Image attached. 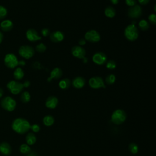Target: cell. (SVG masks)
<instances>
[{
	"label": "cell",
	"instance_id": "20",
	"mask_svg": "<svg viewBox=\"0 0 156 156\" xmlns=\"http://www.w3.org/2000/svg\"><path fill=\"white\" fill-rule=\"evenodd\" d=\"M43 123L46 126H51L55 123V118L51 115H46L43 118Z\"/></svg>",
	"mask_w": 156,
	"mask_h": 156
},
{
	"label": "cell",
	"instance_id": "8",
	"mask_svg": "<svg viewBox=\"0 0 156 156\" xmlns=\"http://www.w3.org/2000/svg\"><path fill=\"white\" fill-rule=\"evenodd\" d=\"M88 83L90 87L94 89H97L100 88H106L103 79L99 76H95L90 78Z\"/></svg>",
	"mask_w": 156,
	"mask_h": 156
},
{
	"label": "cell",
	"instance_id": "13",
	"mask_svg": "<svg viewBox=\"0 0 156 156\" xmlns=\"http://www.w3.org/2000/svg\"><path fill=\"white\" fill-rule=\"evenodd\" d=\"M26 36L28 40L30 41H35L41 39V37L38 35V32L33 29H30L26 31Z\"/></svg>",
	"mask_w": 156,
	"mask_h": 156
},
{
	"label": "cell",
	"instance_id": "18",
	"mask_svg": "<svg viewBox=\"0 0 156 156\" xmlns=\"http://www.w3.org/2000/svg\"><path fill=\"white\" fill-rule=\"evenodd\" d=\"M14 24L10 20H5L0 23V28L4 32H9L12 29Z\"/></svg>",
	"mask_w": 156,
	"mask_h": 156
},
{
	"label": "cell",
	"instance_id": "1",
	"mask_svg": "<svg viewBox=\"0 0 156 156\" xmlns=\"http://www.w3.org/2000/svg\"><path fill=\"white\" fill-rule=\"evenodd\" d=\"M12 128L17 134H24L30 130L31 124L28 120L18 118L14 120L12 122Z\"/></svg>",
	"mask_w": 156,
	"mask_h": 156
},
{
	"label": "cell",
	"instance_id": "7",
	"mask_svg": "<svg viewBox=\"0 0 156 156\" xmlns=\"http://www.w3.org/2000/svg\"><path fill=\"white\" fill-rule=\"evenodd\" d=\"M7 88L13 95H18L22 91L24 87L23 84L15 81H11L8 83Z\"/></svg>",
	"mask_w": 156,
	"mask_h": 156
},
{
	"label": "cell",
	"instance_id": "17",
	"mask_svg": "<svg viewBox=\"0 0 156 156\" xmlns=\"http://www.w3.org/2000/svg\"><path fill=\"white\" fill-rule=\"evenodd\" d=\"M0 152L5 155H9L12 152V148L7 142H3L0 144Z\"/></svg>",
	"mask_w": 156,
	"mask_h": 156
},
{
	"label": "cell",
	"instance_id": "25",
	"mask_svg": "<svg viewBox=\"0 0 156 156\" xmlns=\"http://www.w3.org/2000/svg\"><path fill=\"white\" fill-rule=\"evenodd\" d=\"M20 99L23 103H28L31 100V95L28 91H24L20 96Z\"/></svg>",
	"mask_w": 156,
	"mask_h": 156
},
{
	"label": "cell",
	"instance_id": "29",
	"mask_svg": "<svg viewBox=\"0 0 156 156\" xmlns=\"http://www.w3.org/2000/svg\"><path fill=\"white\" fill-rule=\"evenodd\" d=\"M8 15V10L7 9L3 6H0V20L5 19Z\"/></svg>",
	"mask_w": 156,
	"mask_h": 156
},
{
	"label": "cell",
	"instance_id": "12",
	"mask_svg": "<svg viewBox=\"0 0 156 156\" xmlns=\"http://www.w3.org/2000/svg\"><path fill=\"white\" fill-rule=\"evenodd\" d=\"M73 56L78 59H83L85 58L86 51L84 48L79 46H75L71 49Z\"/></svg>",
	"mask_w": 156,
	"mask_h": 156
},
{
	"label": "cell",
	"instance_id": "38",
	"mask_svg": "<svg viewBox=\"0 0 156 156\" xmlns=\"http://www.w3.org/2000/svg\"><path fill=\"white\" fill-rule=\"evenodd\" d=\"M31 85V83L29 81H25V82L23 84V87H25V88H28Z\"/></svg>",
	"mask_w": 156,
	"mask_h": 156
},
{
	"label": "cell",
	"instance_id": "23",
	"mask_svg": "<svg viewBox=\"0 0 156 156\" xmlns=\"http://www.w3.org/2000/svg\"><path fill=\"white\" fill-rule=\"evenodd\" d=\"M70 84H71V82H70V79L65 78V79L61 80L59 82V86L62 90H67L70 87Z\"/></svg>",
	"mask_w": 156,
	"mask_h": 156
},
{
	"label": "cell",
	"instance_id": "36",
	"mask_svg": "<svg viewBox=\"0 0 156 156\" xmlns=\"http://www.w3.org/2000/svg\"><path fill=\"white\" fill-rule=\"evenodd\" d=\"M41 34L44 37H48L49 35V30L46 28L43 29L41 31Z\"/></svg>",
	"mask_w": 156,
	"mask_h": 156
},
{
	"label": "cell",
	"instance_id": "28",
	"mask_svg": "<svg viewBox=\"0 0 156 156\" xmlns=\"http://www.w3.org/2000/svg\"><path fill=\"white\" fill-rule=\"evenodd\" d=\"M129 150L132 154H136L138 152V146L137 144L132 143L129 145Z\"/></svg>",
	"mask_w": 156,
	"mask_h": 156
},
{
	"label": "cell",
	"instance_id": "39",
	"mask_svg": "<svg viewBox=\"0 0 156 156\" xmlns=\"http://www.w3.org/2000/svg\"><path fill=\"white\" fill-rule=\"evenodd\" d=\"M79 45H80L83 46V45H84L86 43V41H85V40L84 39L82 38V39H81V40H79Z\"/></svg>",
	"mask_w": 156,
	"mask_h": 156
},
{
	"label": "cell",
	"instance_id": "22",
	"mask_svg": "<svg viewBox=\"0 0 156 156\" xmlns=\"http://www.w3.org/2000/svg\"><path fill=\"white\" fill-rule=\"evenodd\" d=\"M24 72L22 68L18 67L14 72V77L16 80H21L24 77Z\"/></svg>",
	"mask_w": 156,
	"mask_h": 156
},
{
	"label": "cell",
	"instance_id": "4",
	"mask_svg": "<svg viewBox=\"0 0 156 156\" xmlns=\"http://www.w3.org/2000/svg\"><path fill=\"white\" fill-rule=\"evenodd\" d=\"M138 31L134 24L128 26L124 30V35L126 38L131 41H134L138 37Z\"/></svg>",
	"mask_w": 156,
	"mask_h": 156
},
{
	"label": "cell",
	"instance_id": "35",
	"mask_svg": "<svg viewBox=\"0 0 156 156\" xmlns=\"http://www.w3.org/2000/svg\"><path fill=\"white\" fill-rule=\"evenodd\" d=\"M136 0H126V4L130 7L136 5Z\"/></svg>",
	"mask_w": 156,
	"mask_h": 156
},
{
	"label": "cell",
	"instance_id": "32",
	"mask_svg": "<svg viewBox=\"0 0 156 156\" xmlns=\"http://www.w3.org/2000/svg\"><path fill=\"white\" fill-rule=\"evenodd\" d=\"M106 67L109 70H114L116 68V63L113 60L109 61L106 64Z\"/></svg>",
	"mask_w": 156,
	"mask_h": 156
},
{
	"label": "cell",
	"instance_id": "43",
	"mask_svg": "<svg viewBox=\"0 0 156 156\" xmlns=\"http://www.w3.org/2000/svg\"><path fill=\"white\" fill-rule=\"evenodd\" d=\"M111 2L113 5H117L118 3L119 0H111Z\"/></svg>",
	"mask_w": 156,
	"mask_h": 156
},
{
	"label": "cell",
	"instance_id": "44",
	"mask_svg": "<svg viewBox=\"0 0 156 156\" xmlns=\"http://www.w3.org/2000/svg\"><path fill=\"white\" fill-rule=\"evenodd\" d=\"M3 94H4L3 90L2 88H0V98H2V96H3Z\"/></svg>",
	"mask_w": 156,
	"mask_h": 156
},
{
	"label": "cell",
	"instance_id": "15",
	"mask_svg": "<svg viewBox=\"0 0 156 156\" xmlns=\"http://www.w3.org/2000/svg\"><path fill=\"white\" fill-rule=\"evenodd\" d=\"M51 40L54 43H58L62 41L64 38V34L61 31H55L52 32L49 35Z\"/></svg>",
	"mask_w": 156,
	"mask_h": 156
},
{
	"label": "cell",
	"instance_id": "40",
	"mask_svg": "<svg viewBox=\"0 0 156 156\" xmlns=\"http://www.w3.org/2000/svg\"><path fill=\"white\" fill-rule=\"evenodd\" d=\"M26 65V62L24 61H18V65H20V66H25Z\"/></svg>",
	"mask_w": 156,
	"mask_h": 156
},
{
	"label": "cell",
	"instance_id": "14",
	"mask_svg": "<svg viewBox=\"0 0 156 156\" xmlns=\"http://www.w3.org/2000/svg\"><path fill=\"white\" fill-rule=\"evenodd\" d=\"M58 99L56 96H51L47 98L45 102V106L48 109H54L58 106Z\"/></svg>",
	"mask_w": 156,
	"mask_h": 156
},
{
	"label": "cell",
	"instance_id": "6",
	"mask_svg": "<svg viewBox=\"0 0 156 156\" xmlns=\"http://www.w3.org/2000/svg\"><path fill=\"white\" fill-rule=\"evenodd\" d=\"M4 62L5 65L11 69L15 68L17 66H18V60L17 56L12 53L7 54L5 57Z\"/></svg>",
	"mask_w": 156,
	"mask_h": 156
},
{
	"label": "cell",
	"instance_id": "27",
	"mask_svg": "<svg viewBox=\"0 0 156 156\" xmlns=\"http://www.w3.org/2000/svg\"><path fill=\"white\" fill-rule=\"evenodd\" d=\"M138 26L140 27V28L142 30V31H146L149 29V23L145 20H141L139 23H138Z\"/></svg>",
	"mask_w": 156,
	"mask_h": 156
},
{
	"label": "cell",
	"instance_id": "31",
	"mask_svg": "<svg viewBox=\"0 0 156 156\" xmlns=\"http://www.w3.org/2000/svg\"><path fill=\"white\" fill-rule=\"evenodd\" d=\"M35 49L37 52H38V53H44V52L46 51V46L45 45H44L43 43H41L40 44H38L36 48H35Z\"/></svg>",
	"mask_w": 156,
	"mask_h": 156
},
{
	"label": "cell",
	"instance_id": "11",
	"mask_svg": "<svg viewBox=\"0 0 156 156\" xmlns=\"http://www.w3.org/2000/svg\"><path fill=\"white\" fill-rule=\"evenodd\" d=\"M92 59L94 63H95L97 65H101L106 63L107 56L104 53L98 52V53H96L93 55Z\"/></svg>",
	"mask_w": 156,
	"mask_h": 156
},
{
	"label": "cell",
	"instance_id": "10",
	"mask_svg": "<svg viewBox=\"0 0 156 156\" xmlns=\"http://www.w3.org/2000/svg\"><path fill=\"white\" fill-rule=\"evenodd\" d=\"M85 38L86 40L91 43H96L100 40L101 37L96 31L90 30L85 33Z\"/></svg>",
	"mask_w": 156,
	"mask_h": 156
},
{
	"label": "cell",
	"instance_id": "26",
	"mask_svg": "<svg viewBox=\"0 0 156 156\" xmlns=\"http://www.w3.org/2000/svg\"><path fill=\"white\" fill-rule=\"evenodd\" d=\"M20 151L23 154H28L31 152V149L27 144H22L20 147Z\"/></svg>",
	"mask_w": 156,
	"mask_h": 156
},
{
	"label": "cell",
	"instance_id": "42",
	"mask_svg": "<svg viewBox=\"0 0 156 156\" xmlns=\"http://www.w3.org/2000/svg\"><path fill=\"white\" fill-rule=\"evenodd\" d=\"M3 38H4L3 34V33L1 31H0V44L2 43V41L3 40Z\"/></svg>",
	"mask_w": 156,
	"mask_h": 156
},
{
	"label": "cell",
	"instance_id": "16",
	"mask_svg": "<svg viewBox=\"0 0 156 156\" xmlns=\"http://www.w3.org/2000/svg\"><path fill=\"white\" fill-rule=\"evenodd\" d=\"M62 74H63V72H62V70L59 68L56 67L51 71V72L50 73V77L49 78H48V81L50 82L52 79H58L62 77Z\"/></svg>",
	"mask_w": 156,
	"mask_h": 156
},
{
	"label": "cell",
	"instance_id": "9",
	"mask_svg": "<svg viewBox=\"0 0 156 156\" xmlns=\"http://www.w3.org/2000/svg\"><path fill=\"white\" fill-rule=\"evenodd\" d=\"M142 15V9L139 5L131 7L128 11V15L131 18H138Z\"/></svg>",
	"mask_w": 156,
	"mask_h": 156
},
{
	"label": "cell",
	"instance_id": "19",
	"mask_svg": "<svg viewBox=\"0 0 156 156\" xmlns=\"http://www.w3.org/2000/svg\"><path fill=\"white\" fill-rule=\"evenodd\" d=\"M86 81L82 77H76L73 80V85L76 88H81L85 85Z\"/></svg>",
	"mask_w": 156,
	"mask_h": 156
},
{
	"label": "cell",
	"instance_id": "33",
	"mask_svg": "<svg viewBox=\"0 0 156 156\" xmlns=\"http://www.w3.org/2000/svg\"><path fill=\"white\" fill-rule=\"evenodd\" d=\"M35 133H37V132H38L40 130V127L39 125L37 124H32V125H31V129Z\"/></svg>",
	"mask_w": 156,
	"mask_h": 156
},
{
	"label": "cell",
	"instance_id": "30",
	"mask_svg": "<svg viewBox=\"0 0 156 156\" xmlns=\"http://www.w3.org/2000/svg\"><path fill=\"white\" fill-rule=\"evenodd\" d=\"M116 80V77L114 75H108L106 78V82L109 84V85H112L113 84Z\"/></svg>",
	"mask_w": 156,
	"mask_h": 156
},
{
	"label": "cell",
	"instance_id": "24",
	"mask_svg": "<svg viewBox=\"0 0 156 156\" xmlns=\"http://www.w3.org/2000/svg\"><path fill=\"white\" fill-rule=\"evenodd\" d=\"M105 13L106 16L109 18H114L116 15L115 10L111 6L107 7L105 9Z\"/></svg>",
	"mask_w": 156,
	"mask_h": 156
},
{
	"label": "cell",
	"instance_id": "41",
	"mask_svg": "<svg viewBox=\"0 0 156 156\" xmlns=\"http://www.w3.org/2000/svg\"><path fill=\"white\" fill-rule=\"evenodd\" d=\"M26 156H38V155L35 152H31Z\"/></svg>",
	"mask_w": 156,
	"mask_h": 156
},
{
	"label": "cell",
	"instance_id": "37",
	"mask_svg": "<svg viewBox=\"0 0 156 156\" xmlns=\"http://www.w3.org/2000/svg\"><path fill=\"white\" fill-rule=\"evenodd\" d=\"M138 1L141 5H146L149 3L150 0H138Z\"/></svg>",
	"mask_w": 156,
	"mask_h": 156
},
{
	"label": "cell",
	"instance_id": "21",
	"mask_svg": "<svg viewBox=\"0 0 156 156\" xmlns=\"http://www.w3.org/2000/svg\"><path fill=\"white\" fill-rule=\"evenodd\" d=\"M26 141L27 143V144L29 145H33L37 141V138L35 135L33 133H29L26 137Z\"/></svg>",
	"mask_w": 156,
	"mask_h": 156
},
{
	"label": "cell",
	"instance_id": "3",
	"mask_svg": "<svg viewBox=\"0 0 156 156\" xmlns=\"http://www.w3.org/2000/svg\"><path fill=\"white\" fill-rule=\"evenodd\" d=\"M1 106L5 110L8 112H12L16 108L17 102L12 97L6 96L1 101Z\"/></svg>",
	"mask_w": 156,
	"mask_h": 156
},
{
	"label": "cell",
	"instance_id": "34",
	"mask_svg": "<svg viewBox=\"0 0 156 156\" xmlns=\"http://www.w3.org/2000/svg\"><path fill=\"white\" fill-rule=\"evenodd\" d=\"M149 21L153 25L156 24V15L155 14H151L148 17Z\"/></svg>",
	"mask_w": 156,
	"mask_h": 156
},
{
	"label": "cell",
	"instance_id": "5",
	"mask_svg": "<svg viewBox=\"0 0 156 156\" xmlns=\"http://www.w3.org/2000/svg\"><path fill=\"white\" fill-rule=\"evenodd\" d=\"M19 55L26 59H31L35 54L34 49L29 45H23L20 46L18 50Z\"/></svg>",
	"mask_w": 156,
	"mask_h": 156
},
{
	"label": "cell",
	"instance_id": "2",
	"mask_svg": "<svg viewBox=\"0 0 156 156\" xmlns=\"http://www.w3.org/2000/svg\"><path fill=\"white\" fill-rule=\"evenodd\" d=\"M126 118L127 115L125 111L121 109H117L113 112L111 116V120L114 124L120 125L126 121Z\"/></svg>",
	"mask_w": 156,
	"mask_h": 156
}]
</instances>
